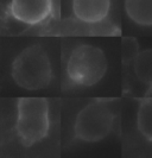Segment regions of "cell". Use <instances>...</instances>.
<instances>
[{"label": "cell", "instance_id": "obj_7", "mask_svg": "<svg viewBox=\"0 0 152 158\" xmlns=\"http://www.w3.org/2000/svg\"><path fill=\"white\" fill-rule=\"evenodd\" d=\"M125 11L137 25L152 26V0H125Z\"/></svg>", "mask_w": 152, "mask_h": 158}, {"label": "cell", "instance_id": "obj_3", "mask_svg": "<svg viewBox=\"0 0 152 158\" xmlns=\"http://www.w3.org/2000/svg\"><path fill=\"white\" fill-rule=\"evenodd\" d=\"M107 57L100 48L81 44L72 49L67 62V75L72 83L83 87L94 86L107 71Z\"/></svg>", "mask_w": 152, "mask_h": 158}, {"label": "cell", "instance_id": "obj_6", "mask_svg": "<svg viewBox=\"0 0 152 158\" xmlns=\"http://www.w3.org/2000/svg\"><path fill=\"white\" fill-rule=\"evenodd\" d=\"M111 10V0H72V13L83 23L96 24L105 20Z\"/></svg>", "mask_w": 152, "mask_h": 158}, {"label": "cell", "instance_id": "obj_8", "mask_svg": "<svg viewBox=\"0 0 152 158\" xmlns=\"http://www.w3.org/2000/svg\"><path fill=\"white\" fill-rule=\"evenodd\" d=\"M137 128L146 140L152 142V96L143 99L138 107Z\"/></svg>", "mask_w": 152, "mask_h": 158}, {"label": "cell", "instance_id": "obj_4", "mask_svg": "<svg viewBox=\"0 0 152 158\" xmlns=\"http://www.w3.org/2000/svg\"><path fill=\"white\" fill-rule=\"evenodd\" d=\"M114 114L105 102H90L83 107L75 120L74 135L81 142L96 143L112 132Z\"/></svg>", "mask_w": 152, "mask_h": 158}, {"label": "cell", "instance_id": "obj_9", "mask_svg": "<svg viewBox=\"0 0 152 158\" xmlns=\"http://www.w3.org/2000/svg\"><path fill=\"white\" fill-rule=\"evenodd\" d=\"M133 70L137 79L144 85L152 86V49H146L134 56Z\"/></svg>", "mask_w": 152, "mask_h": 158}, {"label": "cell", "instance_id": "obj_2", "mask_svg": "<svg viewBox=\"0 0 152 158\" xmlns=\"http://www.w3.org/2000/svg\"><path fill=\"white\" fill-rule=\"evenodd\" d=\"M50 112L45 98H20L17 102L16 131L22 144L29 148L49 133Z\"/></svg>", "mask_w": 152, "mask_h": 158}, {"label": "cell", "instance_id": "obj_5", "mask_svg": "<svg viewBox=\"0 0 152 158\" xmlns=\"http://www.w3.org/2000/svg\"><path fill=\"white\" fill-rule=\"evenodd\" d=\"M51 10V0H12L10 5L12 17L26 25L42 23L50 16Z\"/></svg>", "mask_w": 152, "mask_h": 158}, {"label": "cell", "instance_id": "obj_1", "mask_svg": "<svg viewBox=\"0 0 152 158\" xmlns=\"http://www.w3.org/2000/svg\"><path fill=\"white\" fill-rule=\"evenodd\" d=\"M11 74L17 85L27 90L48 87L52 79V68L47 51L38 44L25 48L14 58Z\"/></svg>", "mask_w": 152, "mask_h": 158}]
</instances>
